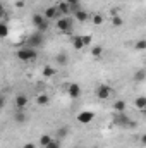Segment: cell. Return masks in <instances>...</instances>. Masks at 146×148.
Listing matches in <instances>:
<instances>
[{
    "label": "cell",
    "mask_w": 146,
    "mask_h": 148,
    "mask_svg": "<svg viewBox=\"0 0 146 148\" xmlns=\"http://www.w3.org/2000/svg\"><path fill=\"white\" fill-rule=\"evenodd\" d=\"M57 62H59L60 66H67V62H69V57H67V53L60 52V53L57 55Z\"/></svg>",
    "instance_id": "cell-19"
},
{
    "label": "cell",
    "mask_w": 146,
    "mask_h": 148,
    "mask_svg": "<svg viewBox=\"0 0 146 148\" xmlns=\"http://www.w3.org/2000/svg\"><path fill=\"white\" fill-rule=\"evenodd\" d=\"M113 110L115 112H126V102H124V100L113 102Z\"/></svg>",
    "instance_id": "cell-16"
},
{
    "label": "cell",
    "mask_w": 146,
    "mask_h": 148,
    "mask_svg": "<svg viewBox=\"0 0 146 148\" xmlns=\"http://www.w3.org/2000/svg\"><path fill=\"white\" fill-rule=\"evenodd\" d=\"M33 26L36 28V31L45 33V31L48 29V26H50V21H48V19H45L41 14H35V16H33Z\"/></svg>",
    "instance_id": "cell-5"
},
{
    "label": "cell",
    "mask_w": 146,
    "mask_h": 148,
    "mask_svg": "<svg viewBox=\"0 0 146 148\" xmlns=\"http://www.w3.org/2000/svg\"><path fill=\"white\" fill-rule=\"evenodd\" d=\"M134 105H136L139 110H145L146 109V97H138L136 102H134Z\"/></svg>",
    "instance_id": "cell-17"
},
{
    "label": "cell",
    "mask_w": 146,
    "mask_h": 148,
    "mask_svg": "<svg viewBox=\"0 0 146 148\" xmlns=\"http://www.w3.org/2000/svg\"><path fill=\"white\" fill-rule=\"evenodd\" d=\"M72 24L74 23L69 16H60L57 19V29L60 33H64V35H71L72 33Z\"/></svg>",
    "instance_id": "cell-2"
},
{
    "label": "cell",
    "mask_w": 146,
    "mask_h": 148,
    "mask_svg": "<svg viewBox=\"0 0 146 148\" xmlns=\"http://www.w3.org/2000/svg\"><path fill=\"white\" fill-rule=\"evenodd\" d=\"M67 133H69V127H60V129H59V133H57V136H59V140H62V138H65V136H67Z\"/></svg>",
    "instance_id": "cell-24"
},
{
    "label": "cell",
    "mask_w": 146,
    "mask_h": 148,
    "mask_svg": "<svg viewBox=\"0 0 146 148\" xmlns=\"http://www.w3.org/2000/svg\"><path fill=\"white\" fill-rule=\"evenodd\" d=\"M45 148H60V140H52Z\"/></svg>",
    "instance_id": "cell-26"
},
{
    "label": "cell",
    "mask_w": 146,
    "mask_h": 148,
    "mask_svg": "<svg viewBox=\"0 0 146 148\" xmlns=\"http://www.w3.org/2000/svg\"><path fill=\"white\" fill-rule=\"evenodd\" d=\"M52 140H53V138H52L50 134H43V136L40 138V141H38V143L41 145V148H45L46 145H48V143H50V141H52Z\"/></svg>",
    "instance_id": "cell-21"
},
{
    "label": "cell",
    "mask_w": 146,
    "mask_h": 148,
    "mask_svg": "<svg viewBox=\"0 0 146 148\" xmlns=\"http://www.w3.org/2000/svg\"><path fill=\"white\" fill-rule=\"evenodd\" d=\"M134 79H136V81H143V79H145V71L139 69V71L136 73V76H134Z\"/></svg>",
    "instance_id": "cell-27"
},
{
    "label": "cell",
    "mask_w": 146,
    "mask_h": 148,
    "mask_svg": "<svg viewBox=\"0 0 146 148\" xmlns=\"http://www.w3.org/2000/svg\"><path fill=\"white\" fill-rule=\"evenodd\" d=\"M23 5H24V0H17L16 2V7H23Z\"/></svg>",
    "instance_id": "cell-33"
},
{
    "label": "cell",
    "mask_w": 146,
    "mask_h": 148,
    "mask_svg": "<svg viewBox=\"0 0 146 148\" xmlns=\"http://www.w3.org/2000/svg\"><path fill=\"white\" fill-rule=\"evenodd\" d=\"M36 103H38V105H41V107H46V105L50 103V97H48V95H45V93L38 95V97H36Z\"/></svg>",
    "instance_id": "cell-13"
},
{
    "label": "cell",
    "mask_w": 146,
    "mask_h": 148,
    "mask_svg": "<svg viewBox=\"0 0 146 148\" xmlns=\"http://www.w3.org/2000/svg\"><path fill=\"white\" fill-rule=\"evenodd\" d=\"M9 36V26L5 23H0V38H7Z\"/></svg>",
    "instance_id": "cell-22"
},
{
    "label": "cell",
    "mask_w": 146,
    "mask_h": 148,
    "mask_svg": "<svg viewBox=\"0 0 146 148\" xmlns=\"http://www.w3.org/2000/svg\"><path fill=\"white\" fill-rule=\"evenodd\" d=\"M67 93H69V97L71 98H79L81 97V86L77 84V83H72V84H69V88H67Z\"/></svg>",
    "instance_id": "cell-9"
},
{
    "label": "cell",
    "mask_w": 146,
    "mask_h": 148,
    "mask_svg": "<svg viewBox=\"0 0 146 148\" xmlns=\"http://www.w3.org/2000/svg\"><path fill=\"white\" fill-rule=\"evenodd\" d=\"M3 107H5V97H3V95H0V110H2Z\"/></svg>",
    "instance_id": "cell-31"
},
{
    "label": "cell",
    "mask_w": 146,
    "mask_h": 148,
    "mask_svg": "<svg viewBox=\"0 0 146 148\" xmlns=\"http://www.w3.org/2000/svg\"><path fill=\"white\" fill-rule=\"evenodd\" d=\"M74 17L79 21V23H86L88 19H89V16H88V12L86 10H83L81 7L77 9V10H74Z\"/></svg>",
    "instance_id": "cell-11"
},
{
    "label": "cell",
    "mask_w": 146,
    "mask_h": 148,
    "mask_svg": "<svg viewBox=\"0 0 146 148\" xmlns=\"http://www.w3.org/2000/svg\"><path fill=\"white\" fill-rule=\"evenodd\" d=\"M43 17L45 19H59L60 17V14H59V10H57V5H50L46 10H45V14H43Z\"/></svg>",
    "instance_id": "cell-8"
},
{
    "label": "cell",
    "mask_w": 146,
    "mask_h": 148,
    "mask_svg": "<svg viewBox=\"0 0 146 148\" xmlns=\"http://www.w3.org/2000/svg\"><path fill=\"white\" fill-rule=\"evenodd\" d=\"M64 2H65L69 7H74V5H79V3H81V0H64Z\"/></svg>",
    "instance_id": "cell-29"
},
{
    "label": "cell",
    "mask_w": 146,
    "mask_h": 148,
    "mask_svg": "<svg viewBox=\"0 0 146 148\" xmlns=\"http://www.w3.org/2000/svg\"><path fill=\"white\" fill-rule=\"evenodd\" d=\"M145 48H146V41L145 40H139L136 43V50H145Z\"/></svg>",
    "instance_id": "cell-28"
},
{
    "label": "cell",
    "mask_w": 146,
    "mask_h": 148,
    "mask_svg": "<svg viewBox=\"0 0 146 148\" xmlns=\"http://www.w3.org/2000/svg\"><path fill=\"white\" fill-rule=\"evenodd\" d=\"M72 47L76 48V50H81V48H84L83 36H72Z\"/></svg>",
    "instance_id": "cell-15"
},
{
    "label": "cell",
    "mask_w": 146,
    "mask_h": 148,
    "mask_svg": "<svg viewBox=\"0 0 146 148\" xmlns=\"http://www.w3.org/2000/svg\"><path fill=\"white\" fill-rule=\"evenodd\" d=\"M14 121L17 122V124H23V122H26V114L23 110H17L16 112V115H14Z\"/></svg>",
    "instance_id": "cell-18"
},
{
    "label": "cell",
    "mask_w": 146,
    "mask_h": 148,
    "mask_svg": "<svg viewBox=\"0 0 146 148\" xmlns=\"http://www.w3.org/2000/svg\"><path fill=\"white\" fill-rule=\"evenodd\" d=\"M41 74H43V77H52V76H55V69L50 67V66H45L43 71H41Z\"/></svg>",
    "instance_id": "cell-20"
},
{
    "label": "cell",
    "mask_w": 146,
    "mask_h": 148,
    "mask_svg": "<svg viewBox=\"0 0 146 148\" xmlns=\"http://www.w3.org/2000/svg\"><path fill=\"white\" fill-rule=\"evenodd\" d=\"M14 103H16L17 110H23V109L28 105V97H26V95H17L16 100H14Z\"/></svg>",
    "instance_id": "cell-10"
},
{
    "label": "cell",
    "mask_w": 146,
    "mask_h": 148,
    "mask_svg": "<svg viewBox=\"0 0 146 148\" xmlns=\"http://www.w3.org/2000/svg\"><path fill=\"white\" fill-rule=\"evenodd\" d=\"M16 55L23 62H31V60H35L38 57V50L36 48H29V47H23V48H19L16 52Z\"/></svg>",
    "instance_id": "cell-1"
},
{
    "label": "cell",
    "mask_w": 146,
    "mask_h": 148,
    "mask_svg": "<svg viewBox=\"0 0 146 148\" xmlns=\"http://www.w3.org/2000/svg\"><path fill=\"white\" fill-rule=\"evenodd\" d=\"M110 95H112V88H110L108 84H100L96 88V97L100 100H108Z\"/></svg>",
    "instance_id": "cell-6"
},
{
    "label": "cell",
    "mask_w": 146,
    "mask_h": 148,
    "mask_svg": "<svg viewBox=\"0 0 146 148\" xmlns=\"http://www.w3.org/2000/svg\"><path fill=\"white\" fill-rule=\"evenodd\" d=\"M122 23H124V21H122L120 16H113V17H112V24H113V26H122Z\"/></svg>",
    "instance_id": "cell-25"
},
{
    "label": "cell",
    "mask_w": 146,
    "mask_h": 148,
    "mask_svg": "<svg viewBox=\"0 0 146 148\" xmlns=\"http://www.w3.org/2000/svg\"><path fill=\"white\" fill-rule=\"evenodd\" d=\"M57 10H59V14H60V16H69L71 7H69L65 2H60V3H57Z\"/></svg>",
    "instance_id": "cell-12"
},
{
    "label": "cell",
    "mask_w": 146,
    "mask_h": 148,
    "mask_svg": "<svg viewBox=\"0 0 146 148\" xmlns=\"http://www.w3.org/2000/svg\"><path fill=\"white\" fill-rule=\"evenodd\" d=\"M23 148H36V143H31V141H29V143H26Z\"/></svg>",
    "instance_id": "cell-32"
},
{
    "label": "cell",
    "mask_w": 146,
    "mask_h": 148,
    "mask_svg": "<svg viewBox=\"0 0 146 148\" xmlns=\"http://www.w3.org/2000/svg\"><path fill=\"white\" fill-rule=\"evenodd\" d=\"M3 14H5V9H3V5H2V3H0V17H2V16H3Z\"/></svg>",
    "instance_id": "cell-34"
},
{
    "label": "cell",
    "mask_w": 146,
    "mask_h": 148,
    "mask_svg": "<svg viewBox=\"0 0 146 148\" xmlns=\"http://www.w3.org/2000/svg\"><path fill=\"white\" fill-rule=\"evenodd\" d=\"M26 43H28L29 48H40V47H43V43H45V33H40V31L31 33L28 36V41Z\"/></svg>",
    "instance_id": "cell-4"
},
{
    "label": "cell",
    "mask_w": 146,
    "mask_h": 148,
    "mask_svg": "<svg viewBox=\"0 0 146 148\" xmlns=\"http://www.w3.org/2000/svg\"><path fill=\"white\" fill-rule=\"evenodd\" d=\"M93 119H95V114L91 110H83L77 114V122H81V124H89Z\"/></svg>",
    "instance_id": "cell-7"
},
{
    "label": "cell",
    "mask_w": 146,
    "mask_h": 148,
    "mask_svg": "<svg viewBox=\"0 0 146 148\" xmlns=\"http://www.w3.org/2000/svg\"><path fill=\"white\" fill-rule=\"evenodd\" d=\"M113 124L119 126V127H132V126H136V122H132V121L126 115V112H115V115H113Z\"/></svg>",
    "instance_id": "cell-3"
},
{
    "label": "cell",
    "mask_w": 146,
    "mask_h": 148,
    "mask_svg": "<svg viewBox=\"0 0 146 148\" xmlns=\"http://www.w3.org/2000/svg\"><path fill=\"white\" fill-rule=\"evenodd\" d=\"M102 55H103V47H102V45H95V47H91V57L98 59V57H102Z\"/></svg>",
    "instance_id": "cell-14"
},
{
    "label": "cell",
    "mask_w": 146,
    "mask_h": 148,
    "mask_svg": "<svg viewBox=\"0 0 146 148\" xmlns=\"http://www.w3.org/2000/svg\"><path fill=\"white\" fill-rule=\"evenodd\" d=\"M91 21H93V24L100 26V24H103V16H102V14H95V16L91 17Z\"/></svg>",
    "instance_id": "cell-23"
},
{
    "label": "cell",
    "mask_w": 146,
    "mask_h": 148,
    "mask_svg": "<svg viewBox=\"0 0 146 148\" xmlns=\"http://www.w3.org/2000/svg\"><path fill=\"white\" fill-rule=\"evenodd\" d=\"M91 40H93V38L89 36V35H88V36H83V43H84V47H89V45H91Z\"/></svg>",
    "instance_id": "cell-30"
}]
</instances>
